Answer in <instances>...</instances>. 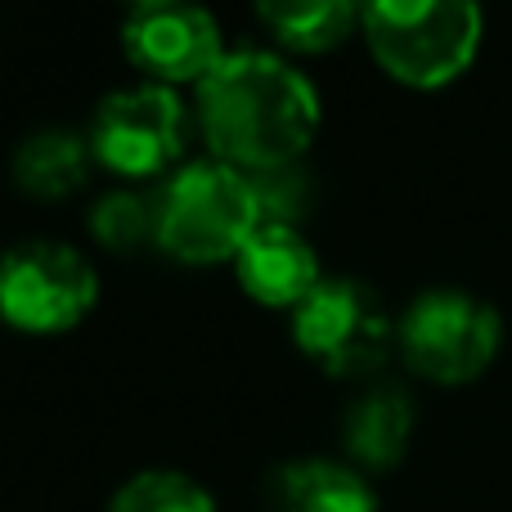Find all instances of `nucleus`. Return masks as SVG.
<instances>
[{"instance_id": "nucleus-11", "label": "nucleus", "mask_w": 512, "mask_h": 512, "mask_svg": "<svg viewBox=\"0 0 512 512\" xmlns=\"http://www.w3.org/2000/svg\"><path fill=\"white\" fill-rule=\"evenodd\" d=\"M270 512H378V495L351 463L297 459L274 472Z\"/></svg>"}, {"instance_id": "nucleus-6", "label": "nucleus", "mask_w": 512, "mask_h": 512, "mask_svg": "<svg viewBox=\"0 0 512 512\" xmlns=\"http://www.w3.org/2000/svg\"><path fill=\"white\" fill-rule=\"evenodd\" d=\"M99 301V274L72 243L27 239L0 256V315L23 333H68Z\"/></svg>"}, {"instance_id": "nucleus-8", "label": "nucleus", "mask_w": 512, "mask_h": 512, "mask_svg": "<svg viewBox=\"0 0 512 512\" xmlns=\"http://www.w3.org/2000/svg\"><path fill=\"white\" fill-rule=\"evenodd\" d=\"M122 50L153 86L203 81L225 59L221 23L185 0H144L122 18Z\"/></svg>"}, {"instance_id": "nucleus-9", "label": "nucleus", "mask_w": 512, "mask_h": 512, "mask_svg": "<svg viewBox=\"0 0 512 512\" xmlns=\"http://www.w3.org/2000/svg\"><path fill=\"white\" fill-rule=\"evenodd\" d=\"M234 270H239L243 292L256 297L261 306H292V310L324 279L315 243L301 234V225H283V221L256 225L252 239L243 243V252L234 256Z\"/></svg>"}, {"instance_id": "nucleus-16", "label": "nucleus", "mask_w": 512, "mask_h": 512, "mask_svg": "<svg viewBox=\"0 0 512 512\" xmlns=\"http://www.w3.org/2000/svg\"><path fill=\"white\" fill-rule=\"evenodd\" d=\"M248 185H252V198H256L261 221L297 225L301 212L310 207V176H306V167H301V162H283V167L248 171Z\"/></svg>"}, {"instance_id": "nucleus-4", "label": "nucleus", "mask_w": 512, "mask_h": 512, "mask_svg": "<svg viewBox=\"0 0 512 512\" xmlns=\"http://www.w3.org/2000/svg\"><path fill=\"white\" fill-rule=\"evenodd\" d=\"M396 342L414 373H423L427 382L459 387L495 364L504 319L490 301L463 288H427L396 319Z\"/></svg>"}, {"instance_id": "nucleus-14", "label": "nucleus", "mask_w": 512, "mask_h": 512, "mask_svg": "<svg viewBox=\"0 0 512 512\" xmlns=\"http://www.w3.org/2000/svg\"><path fill=\"white\" fill-rule=\"evenodd\" d=\"M90 234L108 252H131L140 243H158V189H108L90 207Z\"/></svg>"}, {"instance_id": "nucleus-12", "label": "nucleus", "mask_w": 512, "mask_h": 512, "mask_svg": "<svg viewBox=\"0 0 512 512\" xmlns=\"http://www.w3.org/2000/svg\"><path fill=\"white\" fill-rule=\"evenodd\" d=\"M90 135L77 131H36L18 144L14 153V180L18 189H27L32 198H63L72 189H81L90 171Z\"/></svg>"}, {"instance_id": "nucleus-3", "label": "nucleus", "mask_w": 512, "mask_h": 512, "mask_svg": "<svg viewBox=\"0 0 512 512\" xmlns=\"http://www.w3.org/2000/svg\"><path fill=\"white\" fill-rule=\"evenodd\" d=\"M256 225L248 171L230 162H189L158 185V248L176 261H234Z\"/></svg>"}, {"instance_id": "nucleus-2", "label": "nucleus", "mask_w": 512, "mask_h": 512, "mask_svg": "<svg viewBox=\"0 0 512 512\" xmlns=\"http://www.w3.org/2000/svg\"><path fill=\"white\" fill-rule=\"evenodd\" d=\"M481 9L472 0H373L360 32L382 72L414 90L450 86L481 50Z\"/></svg>"}, {"instance_id": "nucleus-10", "label": "nucleus", "mask_w": 512, "mask_h": 512, "mask_svg": "<svg viewBox=\"0 0 512 512\" xmlns=\"http://www.w3.org/2000/svg\"><path fill=\"white\" fill-rule=\"evenodd\" d=\"M342 441L360 468L391 472L414 441V400L396 382H378L355 396L342 414Z\"/></svg>"}, {"instance_id": "nucleus-1", "label": "nucleus", "mask_w": 512, "mask_h": 512, "mask_svg": "<svg viewBox=\"0 0 512 512\" xmlns=\"http://www.w3.org/2000/svg\"><path fill=\"white\" fill-rule=\"evenodd\" d=\"M198 126L216 162L265 171L301 162L319 131V90L270 50H230L198 81Z\"/></svg>"}, {"instance_id": "nucleus-7", "label": "nucleus", "mask_w": 512, "mask_h": 512, "mask_svg": "<svg viewBox=\"0 0 512 512\" xmlns=\"http://www.w3.org/2000/svg\"><path fill=\"white\" fill-rule=\"evenodd\" d=\"M185 104L171 86H122L99 99L90 122V149L113 176L153 180L167 176L171 162L185 153Z\"/></svg>"}, {"instance_id": "nucleus-5", "label": "nucleus", "mask_w": 512, "mask_h": 512, "mask_svg": "<svg viewBox=\"0 0 512 512\" xmlns=\"http://www.w3.org/2000/svg\"><path fill=\"white\" fill-rule=\"evenodd\" d=\"M292 337L297 346L333 378H364L382 369L391 342H396V319L387 315L378 288L364 279H319V288L292 310Z\"/></svg>"}, {"instance_id": "nucleus-15", "label": "nucleus", "mask_w": 512, "mask_h": 512, "mask_svg": "<svg viewBox=\"0 0 512 512\" xmlns=\"http://www.w3.org/2000/svg\"><path fill=\"white\" fill-rule=\"evenodd\" d=\"M108 512H216V499L207 486L176 468H149L135 472L113 495Z\"/></svg>"}, {"instance_id": "nucleus-13", "label": "nucleus", "mask_w": 512, "mask_h": 512, "mask_svg": "<svg viewBox=\"0 0 512 512\" xmlns=\"http://www.w3.org/2000/svg\"><path fill=\"white\" fill-rule=\"evenodd\" d=\"M261 23L270 36L288 50H333L360 27V9L346 0H283V5H261Z\"/></svg>"}]
</instances>
